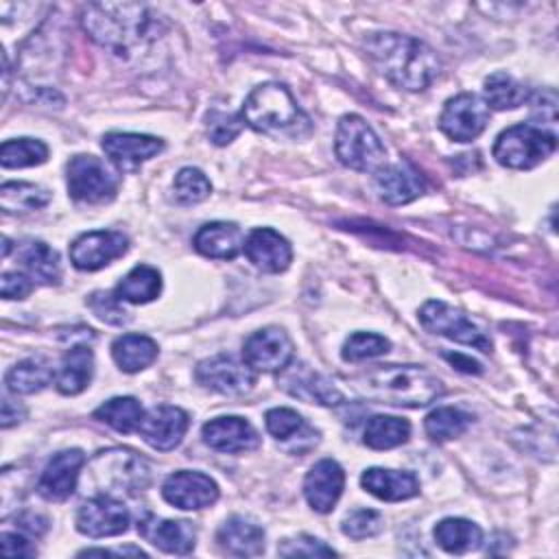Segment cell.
<instances>
[{
	"label": "cell",
	"instance_id": "obj_1",
	"mask_svg": "<svg viewBox=\"0 0 559 559\" xmlns=\"http://www.w3.org/2000/svg\"><path fill=\"white\" fill-rule=\"evenodd\" d=\"M365 50L378 72L400 90H426L441 72L435 50L408 35L371 33L365 39Z\"/></svg>",
	"mask_w": 559,
	"mask_h": 559
},
{
	"label": "cell",
	"instance_id": "obj_2",
	"mask_svg": "<svg viewBox=\"0 0 559 559\" xmlns=\"http://www.w3.org/2000/svg\"><path fill=\"white\" fill-rule=\"evenodd\" d=\"M352 384L376 404L406 408L428 406L443 393L441 380L417 365H376L354 376Z\"/></svg>",
	"mask_w": 559,
	"mask_h": 559
},
{
	"label": "cell",
	"instance_id": "obj_3",
	"mask_svg": "<svg viewBox=\"0 0 559 559\" xmlns=\"http://www.w3.org/2000/svg\"><path fill=\"white\" fill-rule=\"evenodd\" d=\"M240 116L253 131L277 140H299L312 129L310 118L299 109L293 94L280 83H262L253 87L242 103Z\"/></svg>",
	"mask_w": 559,
	"mask_h": 559
},
{
	"label": "cell",
	"instance_id": "obj_4",
	"mask_svg": "<svg viewBox=\"0 0 559 559\" xmlns=\"http://www.w3.org/2000/svg\"><path fill=\"white\" fill-rule=\"evenodd\" d=\"M81 24L96 44L122 55L148 37L151 15L135 2H94L83 7Z\"/></svg>",
	"mask_w": 559,
	"mask_h": 559
},
{
	"label": "cell",
	"instance_id": "obj_5",
	"mask_svg": "<svg viewBox=\"0 0 559 559\" xmlns=\"http://www.w3.org/2000/svg\"><path fill=\"white\" fill-rule=\"evenodd\" d=\"M557 148V135L535 124H513L504 129L493 144V157L500 166L528 170L542 164Z\"/></svg>",
	"mask_w": 559,
	"mask_h": 559
},
{
	"label": "cell",
	"instance_id": "obj_6",
	"mask_svg": "<svg viewBox=\"0 0 559 559\" xmlns=\"http://www.w3.org/2000/svg\"><path fill=\"white\" fill-rule=\"evenodd\" d=\"M334 151L343 166L358 173H376L384 166V146L380 138L356 114H345L338 120Z\"/></svg>",
	"mask_w": 559,
	"mask_h": 559
},
{
	"label": "cell",
	"instance_id": "obj_7",
	"mask_svg": "<svg viewBox=\"0 0 559 559\" xmlns=\"http://www.w3.org/2000/svg\"><path fill=\"white\" fill-rule=\"evenodd\" d=\"M90 467L94 472V480L105 487V491L138 493L146 489L151 480L148 463L140 454L122 448L98 452Z\"/></svg>",
	"mask_w": 559,
	"mask_h": 559
},
{
	"label": "cell",
	"instance_id": "obj_8",
	"mask_svg": "<svg viewBox=\"0 0 559 559\" xmlns=\"http://www.w3.org/2000/svg\"><path fill=\"white\" fill-rule=\"evenodd\" d=\"M68 192L76 203L100 205L116 197L118 175L94 155H74L66 166Z\"/></svg>",
	"mask_w": 559,
	"mask_h": 559
},
{
	"label": "cell",
	"instance_id": "obj_9",
	"mask_svg": "<svg viewBox=\"0 0 559 559\" xmlns=\"http://www.w3.org/2000/svg\"><path fill=\"white\" fill-rule=\"evenodd\" d=\"M419 323L439 336H445L454 343L476 347L480 352H491V341L465 317V312L448 306L445 301L430 299L419 308Z\"/></svg>",
	"mask_w": 559,
	"mask_h": 559
},
{
	"label": "cell",
	"instance_id": "obj_10",
	"mask_svg": "<svg viewBox=\"0 0 559 559\" xmlns=\"http://www.w3.org/2000/svg\"><path fill=\"white\" fill-rule=\"evenodd\" d=\"M489 122V107L472 92L452 96L439 116V129L454 142L476 140Z\"/></svg>",
	"mask_w": 559,
	"mask_h": 559
},
{
	"label": "cell",
	"instance_id": "obj_11",
	"mask_svg": "<svg viewBox=\"0 0 559 559\" xmlns=\"http://www.w3.org/2000/svg\"><path fill=\"white\" fill-rule=\"evenodd\" d=\"M194 376L201 386L221 395H245L255 384V371L231 354H216L197 365Z\"/></svg>",
	"mask_w": 559,
	"mask_h": 559
},
{
	"label": "cell",
	"instance_id": "obj_12",
	"mask_svg": "<svg viewBox=\"0 0 559 559\" xmlns=\"http://www.w3.org/2000/svg\"><path fill=\"white\" fill-rule=\"evenodd\" d=\"M242 360L253 371H282L293 360V341L290 336L275 325L262 328L249 334L242 343Z\"/></svg>",
	"mask_w": 559,
	"mask_h": 559
},
{
	"label": "cell",
	"instance_id": "obj_13",
	"mask_svg": "<svg viewBox=\"0 0 559 559\" xmlns=\"http://www.w3.org/2000/svg\"><path fill=\"white\" fill-rule=\"evenodd\" d=\"M129 509L109 493L85 500L76 511V531L87 537H114L129 528Z\"/></svg>",
	"mask_w": 559,
	"mask_h": 559
},
{
	"label": "cell",
	"instance_id": "obj_14",
	"mask_svg": "<svg viewBox=\"0 0 559 559\" xmlns=\"http://www.w3.org/2000/svg\"><path fill=\"white\" fill-rule=\"evenodd\" d=\"M129 249V238L122 231L114 229H96L81 234L70 245V260L79 271H98Z\"/></svg>",
	"mask_w": 559,
	"mask_h": 559
},
{
	"label": "cell",
	"instance_id": "obj_15",
	"mask_svg": "<svg viewBox=\"0 0 559 559\" xmlns=\"http://www.w3.org/2000/svg\"><path fill=\"white\" fill-rule=\"evenodd\" d=\"M162 496L168 504L177 509L197 511L218 500V485L203 472L181 469L164 480Z\"/></svg>",
	"mask_w": 559,
	"mask_h": 559
},
{
	"label": "cell",
	"instance_id": "obj_16",
	"mask_svg": "<svg viewBox=\"0 0 559 559\" xmlns=\"http://www.w3.org/2000/svg\"><path fill=\"white\" fill-rule=\"evenodd\" d=\"M83 463H85V454L76 448L52 454L37 480V493L50 502L68 500L76 489V480Z\"/></svg>",
	"mask_w": 559,
	"mask_h": 559
},
{
	"label": "cell",
	"instance_id": "obj_17",
	"mask_svg": "<svg viewBox=\"0 0 559 559\" xmlns=\"http://www.w3.org/2000/svg\"><path fill=\"white\" fill-rule=\"evenodd\" d=\"M188 424L190 419L186 411H181L179 406L159 404L144 413L138 426V432L151 448L159 452H168L181 443L188 430Z\"/></svg>",
	"mask_w": 559,
	"mask_h": 559
},
{
	"label": "cell",
	"instance_id": "obj_18",
	"mask_svg": "<svg viewBox=\"0 0 559 559\" xmlns=\"http://www.w3.org/2000/svg\"><path fill=\"white\" fill-rule=\"evenodd\" d=\"M100 146L120 173H135L144 162H148L164 148V142L144 133L111 131L103 135Z\"/></svg>",
	"mask_w": 559,
	"mask_h": 559
},
{
	"label": "cell",
	"instance_id": "obj_19",
	"mask_svg": "<svg viewBox=\"0 0 559 559\" xmlns=\"http://www.w3.org/2000/svg\"><path fill=\"white\" fill-rule=\"evenodd\" d=\"M203 441L225 454H240L255 450L260 445V437L255 428L245 419L236 415H225V417H214L207 424H203Z\"/></svg>",
	"mask_w": 559,
	"mask_h": 559
},
{
	"label": "cell",
	"instance_id": "obj_20",
	"mask_svg": "<svg viewBox=\"0 0 559 559\" xmlns=\"http://www.w3.org/2000/svg\"><path fill=\"white\" fill-rule=\"evenodd\" d=\"M242 251L247 260L262 273H282L293 260V249L288 240L271 227H258L249 231Z\"/></svg>",
	"mask_w": 559,
	"mask_h": 559
},
{
	"label": "cell",
	"instance_id": "obj_21",
	"mask_svg": "<svg viewBox=\"0 0 559 559\" xmlns=\"http://www.w3.org/2000/svg\"><path fill=\"white\" fill-rule=\"evenodd\" d=\"M345 485V472L334 459H321L304 478V496L317 513H330Z\"/></svg>",
	"mask_w": 559,
	"mask_h": 559
},
{
	"label": "cell",
	"instance_id": "obj_22",
	"mask_svg": "<svg viewBox=\"0 0 559 559\" xmlns=\"http://www.w3.org/2000/svg\"><path fill=\"white\" fill-rule=\"evenodd\" d=\"M282 371V386L290 395L323 406H336L343 402V393L325 376L312 371L308 365L290 360V365L284 367Z\"/></svg>",
	"mask_w": 559,
	"mask_h": 559
},
{
	"label": "cell",
	"instance_id": "obj_23",
	"mask_svg": "<svg viewBox=\"0 0 559 559\" xmlns=\"http://www.w3.org/2000/svg\"><path fill=\"white\" fill-rule=\"evenodd\" d=\"M138 533L157 546L164 552L170 555H188L194 548L197 533L190 522L186 520H164L153 513H144V518L138 522Z\"/></svg>",
	"mask_w": 559,
	"mask_h": 559
},
{
	"label": "cell",
	"instance_id": "obj_24",
	"mask_svg": "<svg viewBox=\"0 0 559 559\" xmlns=\"http://www.w3.org/2000/svg\"><path fill=\"white\" fill-rule=\"evenodd\" d=\"M378 197L389 205H404L424 194V181L404 164L380 166L373 177Z\"/></svg>",
	"mask_w": 559,
	"mask_h": 559
},
{
	"label": "cell",
	"instance_id": "obj_25",
	"mask_svg": "<svg viewBox=\"0 0 559 559\" xmlns=\"http://www.w3.org/2000/svg\"><path fill=\"white\" fill-rule=\"evenodd\" d=\"M192 245L205 258L234 260L245 247V236L236 223L214 221L199 227V231L192 238Z\"/></svg>",
	"mask_w": 559,
	"mask_h": 559
},
{
	"label": "cell",
	"instance_id": "obj_26",
	"mask_svg": "<svg viewBox=\"0 0 559 559\" xmlns=\"http://www.w3.org/2000/svg\"><path fill=\"white\" fill-rule=\"evenodd\" d=\"M360 485L365 491L384 502H400L419 493V480L415 474L386 467L365 469L360 476Z\"/></svg>",
	"mask_w": 559,
	"mask_h": 559
},
{
	"label": "cell",
	"instance_id": "obj_27",
	"mask_svg": "<svg viewBox=\"0 0 559 559\" xmlns=\"http://www.w3.org/2000/svg\"><path fill=\"white\" fill-rule=\"evenodd\" d=\"M216 542L227 555L255 557L264 550V531L249 518L231 515L221 524Z\"/></svg>",
	"mask_w": 559,
	"mask_h": 559
},
{
	"label": "cell",
	"instance_id": "obj_28",
	"mask_svg": "<svg viewBox=\"0 0 559 559\" xmlns=\"http://www.w3.org/2000/svg\"><path fill=\"white\" fill-rule=\"evenodd\" d=\"M94 376V354L87 345H74L63 356L55 371V386L63 395H76L90 386Z\"/></svg>",
	"mask_w": 559,
	"mask_h": 559
},
{
	"label": "cell",
	"instance_id": "obj_29",
	"mask_svg": "<svg viewBox=\"0 0 559 559\" xmlns=\"http://www.w3.org/2000/svg\"><path fill=\"white\" fill-rule=\"evenodd\" d=\"M17 260L31 280L39 284H59L61 280V262L59 253L41 240H24L17 245Z\"/></svg>",
	"mask_w": 559,
	"mask_h": 559
},
{
	"label": "cell",
	"instance_id": "obj_30",
	"mask_svg": "<svg viewBox=\"0 0 559 559\" xmlns=\"http://www.w3.org/2000/svg\"><path fill=\"white\" fill-rule=\"evenodd\" d=\"M432 535L439 548H443L450 555H465L469 550H476L483 544V531L478 528V524L465 518L441 520L435 526Z\"/></svg>",
	"mask_w": 559,
	"mask_h": 559
},
{
	"label": "cell",
	"instance_id": "obj_31",
	"mask_svg": "<svg viewBox=\"0 0 559 559\" xmlns=\"http://www.w3.org/2000/svg\"><path fill=\"white\" fill-rule=\"evenodd\" d=\"M111 356L124 373H138L157 358V343L144 334H122L111 343Z\"/></svg>",
	"mask_w": 559,
	"mask_h": 559
},
{
	"label": "cell",
	"instance_id": "obj_32",
	"mask_svg": "<svg viewBox=\"0 0 559 559\" xmlns=\"http://www.w3.org/2000/svg\"><path fill=\"white\" fill-rule=\"evenodd\" d=\"M55 380V369L50 367V362L46 358H24L20 362H15L7 376H4V384L11 393H20V395H28V393H37L44 386H48Z\"/></svg>",
	"mask_w": 559,
	"mask_h": 559
},
{
	"label": "cell",
	"instance_id": "obj_33",
	"mask_svg": "<svg viewBox=\"0 0 559 559\" xmlns=\"http://www.w3.org/2000/svg\"><path fill=\"white\" fill-rule=\"evenodd\" d=\"M127 304H148L162 293V275L148 264L133 266L114 290Z\"/></svg>",
	"mask_w": 559,
	"mask_h": 559
},
{
	"label": "cell",
	"instance_id": "obj_34",
	"mask_svg": "<svg viewBox=\"0 0 559 559\" xmlns=\"http://www.w3.org/2000/svg\"><path fill=\"white\" fill-rule=\"evenodd\" d=\"M94 417L103 424H107L109 428H114L116 432H122V435H129L133 430H138L142 417H144V408L142 404L131 397V395H124V397H111L107 402H103L96 411H94Z\"/></svg>",
	"mask_w": 559,
	"mask_h": 559
},
{
	"label": "cell",
	"instance_id": "obj_35",
	"mask_svg": "<svg viewBox=\"0 0 559 559\" xmlns=\"http://www.w3.org/2000/svg\"><path fill=\"white\" fill-rule=\"evenodd\" d=\"M411 437V424L393 415H373L367 426L362 441L373 450H391L406 443Z\"/></svg>",
	"mask_w": 559,
	"mask_h": 559
},
{
	"label": "cell",
	"instance_id": "obj_36",
	"mask_svg": "<svg viewBox=\"0 0 559 559\" xmlns=\"http://www.w3.org/2000/svg\"><path fill=\"white\" fill-rule=\"evenodd\" d=\"M485 105L498 111L515 109L526 103L528 90L507 72H493L483 83Z\"/></svg>",
	"mask_w": 559,
	"mask_h": 559
},
{
	"label": "cell",
	"instance_id": "obj_37",
	"mask_svg": "<svg viewBox=\"0 0 559 559\" xmlns=\"http://www.w3.org/2000/svg\"><path fill=\"white\" fill-rule=\"evenodd\" d=\"M50 201V192L39 183L7 181L0 188V207L4 212H33Z\"/></svg>",
	"mask_w": 559,
	"mask_h": 559
},
{
	"label": "cell",
	"instance_id": "obj_38",
	"mask_svg": "<svg viewBox=\"0 0 559 559\" xmlns=\"http://www.w3.org/2000/svg\"><path fill=\"white\" fill-rule=\"evenodd\" d=\"M469 424H472V415L454 406H439L430 411L424 419L426 435L439 443L461 437L469 428Z\"/></svg>",
	"mask_w": 559,
	"mask_h": 559
},
{
	"label": "cell",
	"instance_id": "obj_39",
	"mask_svg": "<svg viewBox=\"0 0 559 559\" xmlns=\"http://www.w3.org/2000/svg\"><path fill=\"white\" fill-rule=\"evenodd\" d=\"M48 159V146L35 138L4 140L0 148V164L4 168H26L39 166Z\"/></svg>",
	"mask_w": 559,
	"mask_h": 559
},
{
	"label": "cell",
	"instance_id": "obj_40",
	"mask_svg": "<svg viewBox=\"0 0 559 559\" xmlns=\"http://www.w3.org/2000/svg\"><path fill=\"white\" fill-rule=\"evenodd\" d=\"M173 190H175V199H177L179 203L192 205V203H201L203 199L210 197L212 183H210V179H207L199 168L186 166V168H181V170L175 175Z\"/></svg>",
	"mask_w": 559,
	"mask_h": 559
},
{
	"label": "cell",
	"instance_id": "obj_41",
	"mask_svg": "<svg viewBox=\"0 0 559 559\" xmlns=\"http://www.w3.org/2000/svg\"><path fill=\"white\" fill-rule=\"evenodd\" d=\"M391 347L389 338L373 334V332H354L347 336V341L343 343V358L349 362H358V360H367V358H376L386 354Z\"/></svg>",
	"mask_w": 559,
	"mask_h": 559
},
{
	"label": "cell",
	"instance_id": "obj_42",
	"mask_svg": "<svg viewBox=\"0 0 559 559\" xmlns=\"http://www.w3.org/2000/svg\"><path fill=\"white\" fill-rule=\"evenodd\" d=\"M205 120H207V135L216 146L229 144L245 127V120L240 114H231L223 109L207 111Z\"/></svg>",
	"mask_w": 559,
	"mask_h": 559
},
{
	"label": "cell",
	"instance_id": "obj_43",
	"mask_svg": "<svg viewBox=\"0 0 559 559\" xmlns=\"http://www.w3.org/2000/svg\"><path fill=\"white\" fill-rule=\"evenodd\" d=\"M87 308L105 323L122 325L129 321V312L122 308V299L109 290H96L87 297Z\"/></svg>",
	"mask_w": 559,
	"mask_h": 559
},
{
	"label": "cell",
	"instance_id": "obj_44",
	"mask_svg": "<svg viewBox=\"0 0 559 559\" xmlns=\"http://www.w3.org/2000/svg\"><path fill=\"white\" fill-rule=\"evenodd\" d=\"M384 522H382V515L373 509H356L352 511L343 524H341V531L352 537V539H367V537H373L382 531Z\"/></svg>",
	"mask_w": 559,
	"mask_h": 559
},
{
	"label": "cell",
	"instance_id": "obj_45",
	"mask_svg": "<svg viewBox=\"0 0 559 559\" xmlns=\"http://www.w3.org/2000/svg\"><path fill=\"white\" fill-rule=\"evenodd\" d=\"M264 426L277 441H286L299 435V430L304 428V419L293 408H271L264 415Z\"/></svg>",
	"mask_w": 559,
	"mask_h": 559
},
{
	"label": "cell",
	"instance_id": "obj_46",
	"mask_svg": "<svg viewBox=\"0 0 559 559\" xmlns=\"http://www.w3.org/2000/svg\"><path fill=\"white\" fill-rule=\"evenodd\" d=\"M277 552L282 557H332L336 555L330 546H325L321 539L310 535H297L290 539H284L277 546Z\"/></svg>",
	"mask_w": 559,
	"mask_h": 559
},
{
	"label": "cell",
	"instance_id": "obj_47",
	"mask_svg": "<svg viewBox=\"0 0 559 559\" xmlns=\"http://www.w3.org/2000/svg\"><path fill=\"white\" fill-rule=\"evenodd\" d=\"M33 290V282L28 275L24 273H13V271H7L2 273V280H0V293L4 299H24L28 297Z\"/></svg>",
	"mask_w": 559,
	"mask_h": 559
},
{
	"label": "cell",
	"instance_id": "obj_48",
	"mask_svg": "<svg viewBox=\"0 0 559 559\" xmlns=\"http://www.w3.org/2000/svg\"><path fill=\"white\" fill-rule=\"evenodd\" d=\"M533 118L546 124H555L557 122V94L555 90H544L539 94L533 96Z\"/></svg>",
	"mask_w": 559,
	"mask_h": 559
},
{
	"label": "cell",
	"instance_id": "obj_49",
	"mask_svg": "<svg viewBox=\"0 0 559 559\" xmlns=\"http://www.w3.org/2000/svg\"><path fill=\"white\" fill-rule=\"evenodd\" d=\"M0 544H2V552L11 555V557H35L37 555V548L22 533L4 531L0 535Z\"/></svg>",
	"mask_w": 559,
	"mask_h": 559
},
{
	"label": "cell",
	"instance_id": "obj_50",
	"mask_svg": "<svg viewBox=\"0 0 559 559\" xmlns=\"http://www.w3.org/2000/svg\"><path fill=\"white\" fill-rule=\"evenodd\" d=\"M0 419H2L0 421L2 428H11L13 424L24 419V408L17 402H13V400L2 397V415H0Z\"/></svg>",
	"mask_w": 559,
	"mask_h": 559
},
{
	"label": "cell",
	"instance_id": "obj_51",
	"mask_svg": "<svg viewBox=\"0 0 559 559\" xmlns=\"http://www.w3.org/2000/svg\"><path fill=\"white\" fill-rule=\"evenodd\" d=\"M17 522H20V528L28 531L31 535H41L46 531V520L35 513H24L17 518Z\"/></svg>",
	"mask_w": 559,
	"mask_h": 559
},
{
	"label": "cell",
	"instance_id": "obj_52",
	"mask_svg": "<svg viewBox=\"0 0 559 559\" xmlns=\"http://www.w3.org/2000/svg\"><path fill=\"white\" fill-rule=\"evenodd\" d=\"M445 358H448L456 369H461V371H465V373H480V371H483L476 360H472V358H467V356H463V354H445Z\"/></svg>",
	"mask_w": 559,
	"mask_h": 559
}]
</instances>
